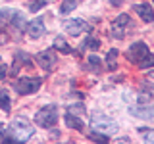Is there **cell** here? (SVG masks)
Wrapping results in <instances>:
<instances>
[{"instance_id":"cell-16","label":"cell","mask_w":154,"mask_h":144,"mask_svg":"<svg viewBox=\"0 0 154 144\" xmlns=\"http://www.w3.org/2000/svg\"><path fill=\"white\" fill-rule=\"evenodd\" d=\"M75 6H77L75 0H64L60 6V14H69L71 10H75Z\"/></svg>"},{"instance_id":"cell-2","label":"cell","mask_w":154,"mask_h":144,"mask_svg":"<svg viewBox=\"0 0 154 144\" xmlns=\"http://www.w3.org/2000/svg\"><path fill=\"white\" fill-rule=\"evenodd\" d=\"M35 123L41 125V127H54V125L58 123V108L56 106H46V108L38 110V112L35 113Z\"/></svg>"},{"instance_id":"cell-23","label":"cell","mask_w":154,"mask_h":144,"mask_svg":"<svg viewBox=\"0 0 154 144\" xmlns=\"http://www.w3.org/2000/svg\"><path fill=\"white\" fill-rule=\"evenodd\" d=\"M69 112H79V113H83L85 108H83L81 104H73V106H69Z\"/></svg>"},{"instance_id":"cell-10","label":"cell","mask_w":154,"mask_h":144,"mask_svg":"<svg viewBox=\"0 0 154 144\" xmlns=\"http://www.w3.org/2000/svg\"><path fill=\"white\" fill-rule=\"evenodd\" d=\"M129 23V16L127 14H119L118 19L114 21V25H112V31H114V35L116 37H123V29L125 25Z\"/></svg>"},{"instance_id":"cell-26","label":"cell","mask_w":154,"mask_h":144,"mask_svg":"<svg viewBox=\"0 0 154 144\" xmlns=\"http://www.w3.org/2000/svg\"><path fill=\"white\" fill-rule=\"evenodd\" d=\"M6 40H8V37H6V35H0V44H4Z\"/></svg>"},{"instance_id":"cell-19","label":"cell","mask_w":154,"mask_h":144,"mask_svg":"<svg viewBox=\"0 0 154 144\" xmlns=\"http://www.w3.org/2000/svg\"><path fill=\"white\" fill-rule=\"evenodd\" d=\"M116 58H118V50H110L106 62H110V67H116Z\"/></svg>"},{"instance_id":"cell-22","label":"cell","mask_w":154,"mask_h":144,"mask_svg":"<svg viewBox=\"0 0 154 144\" xmlns=\"http://www.w3.org/2000/svg\"><path fill=\"white\" fill-rule=\"evenodd\" d=\"M144 133V140L146 142H154V131H143Z\"/></svg>"},{"instance_id":"cell-15","label":"cell","mask_w":154,"mask_h":144,"mask_svg":"<svg viewBox=\"0 0 154 144\" xmlns=\"http://www.w3.org/2000/svg\"><path fill=\"white\" fill-rule=\"evenodd\" d=\"M10 98H8V94H6V90H0V110L2 112H10Z\"/></svg>"},{"instance_id":"cell-4","label":"cell","mask_w":154,"mask_h":144,"mask_svg":"<svg viewBox=\"0 0 154 144\" xmlns=\"http://www.w3.org/2000/svg\"><path fill=\"white\" fill-rule=\"evenodd\" d=\"M42 81L38 79V77H21V79H17L16 83V90L19 94L27 96V94H33L38 90V86H41Z\"/></svg>"},{"instance_id":"cell-12","label":"cell","mask_w":154,"mask_h":144,"mask_svg":"<svg viewBox=\"0 0 154 144\" xmlns=\"http://www.w3.org/2000/svg\"><path fill=\"white\" fill-rule=\"evenodd\" d=\"M16 17H17L16 10H12V8H2V10H0V27L6 25V23H10V21H14Z\"/></svg>"},{"instance_id":"cell-21","label":"cell","mask_w":154,"mask_h":144,"mask_svg":"<svg viewBox=\"0 0 154 144\" xmlns=\"http://www.w3.org/2000/svg\"><path fill=\"white\" fill-rule=\"evenodd\" d=\"M42 4H46V0H35V2L31 4V12H37V10L42 6Z\"/></svg>"},{"instance_id":"cell-14","label":"cell","mask_w":154,"mask_h":144,"mask_svg":"<svg viewBox=\"0 0 154 144\" xmlns=\"http://www.w3.org/2000/svg\"><path fill=\"white\" fill-rule=\"evenodd\" d=\"M54 48H56V50L66 52V54H71V48H69V44L66 42L64 37H56V38H54Z\"/></svg>"},{"instance_id":"cell-8","label":"cell","mask_w":154,"mask_h":144,"mask_svg":"<svg viewBox=\"0 0 154 144\" xmlns=\"http://www.w3.org/2000/svg\"><path fill=\"white\" fill-rule=\"evenodd\" d=\"M27 33L31 38H41L42 35H45V23H42L41 17L33 19L31 23H27Z\"/></svg>"},{"instance_id":"cell-6","label":"cell","mask_w":154,"mask_h":144,"mask_svg":"<svg viewBox=\"0 0 154 144\" xmlns=\"http://www.w3.org/2000/svg\"><path fill=\"white\" fill-rule=\"evenodd\" d=\"M64 25H66V31L73 37H79L81 33H85L87 29H89L87 21H83V19H67Z\"/></svg>"},{"instance_id":"cell-7","label":"cell","mask_w":154,"mask_h":144,"mask_svg":"<svg viewBox=\"0 0 154 144\" xmlns=\"http://www.w3.org/2000/svg\"><path fill=\"white\" fill-rule=\"evenodd\" d=\"M37 62L45 71H50L52 67L56 65V56H54L52 50H45V52H38L37 54Z\"/></svg>"},{"instance_id":"cell-27","label":"cell","mask_w":154,"mask_h":144,"mask_svg":"<svg viewBox=\"0 0 154 144\" xmlns=\"http://www.w3.org/2000/svg\"><path fill=\"white\" fill-rule=\"evenodd\" d=\"M0 64H2V60H0Z\"/></svg>"},{"instance_id":"cell-24","label":"cell","mask_w":154,"mask_h":144,"mask_svg":"<svg viewBox=\"0 0 154 144\" xmlns=\"http://www.w3.org/2000/svg\"><path fill=\"white\" fill-rule=\"evenodd\" d=\"M6 71H8V67L6 65H4V64H0V79H4V77H6L8 73H6Z\"/></svg>"},{"instance_id":"cell-20","label":"cell","mask_w":154,"mask_h":144,"mask_svg":"<svg viewBox=\"0 0 154 144\" xmlns=\"http://www.w3.org/2000/svg\"><path fill=\"white\" fill-rule=\"evenodd\" d=\"M87 46H89V48H91V50H98V46H100V42H98V40H96V38H93V37H91V38H87Z\"/></svg>"},{"instance_id":"cell-1","label":"cell","mask_w":154,"mask_h":144,"mask_svg":"<svg viewBox=\"0 0 154 144\" xmlns=\"http://www.w3.org/2000/svg\"><path fill=\"white\" fill-rule=\"evenodd\" d=\"M10 134H12V140L25 142L35 134V129H33V125L29 123L25 117H16L10 123Z\"/></svg>"},{"instance_id":"cell-9","label":"cell","mask_w":154,"mask_h":144,"mask_svg":"<svg viewBox=\"0 0 154 144\" xmlns=\"http://www.w3.org/2000/svg\"><path fill=\"white\" fill-rule=\"evenodd\" d=\"M135 12L139 14V17L143 19V21H146V23H150V21H154V10L150 8V4H137L135 6Z\"/></svg>"},{"instance_id":"cell-5","label":"cell","mask_w":154,"mask_h":144,"mask_svg":"<svg viewBox=\"0 0 154 144\" xmlns=\"http://www.w3.org/2000/svg\"><path fill=\"white\" fill-rule=\"evenodd\" d=\"M150 52H148V46L144 44V42H135V44L129 46V50H127V60L129 62H133V64H139V62H143L144 58H146Z\"/></svg>"},{"instance_id":"cell-25","label":"cell","mask_w":154,"mask_h":144,"mask_svg":"<svg viewBox=\"0 0 154 144\" xmlns=\"http://www.w3.org/2000/svg\"><path fill=\"white\" fill-rule=\"evenodd\" d=\"M89 62H91L93 65H98V64H100V60H98L96 56H89Z\"/></svg>"},{"instance_id":"cell-18","label":"cell","mask_w":154,"mask_h":144,"mask_svg":"<svg viewBox=\"0 0 154 144\" xmlns=\"http://www.w3.org/2000/svg\"><path fill=\"white\" fill-rule=\"evenodd\" d=\"M89 140H94V142H108V136L106 134H102V133H91L89 134Z\"/></svg>"},{"instance_id":"cell-11","label":"cell","mask_w":154,"mask_h":144,"mask_svg":"<svg viewBox=\"0 0 154 144\" xmlns=\"http://www.w3.org/2000/svg\"><path fill=\"white\" fill-rule=\"evenodd\" d=\"M129 112L143 119H154V106H150V108H131Z\"/></svg>"},{"instance_id":"cell-17","label":"cell","mask_w":154,"mask_h":144,"mask_svg":"<svg viewBox=\"0 0 154 144\" xmlns=\"http://www.w3.org/2000/svg\"><path fill=\"white\" fill-rule=\"evenodd\" d=\"M137 65L141 67V69H148V67H154V56H152V54H148L143 62H139Z\"/></svg>"},{"instance_id":"cell-13","label":"cell","mask_w":154,"mask_h":144,"mask_svg":"<svg viewBox=\"0 0 154 144\" xmlns=\"http://www.w3.org/2000/svg\"><path fill=\"white\" fill-rule=\"evenodd\" d=\"M66 125L69 129H75V131H81V129H83V121H81L79 117H75L73 113H66Z\"/></svg>"},{"instance_id":"cell-3","label":"cell","mask_w":154,"mask_h":144,"mask_svg":"<svg viewBox=\"0 0 154 144\" xmlns=\"http://www.w3.org/2000/svg\"><path fill=\"white\" fill-rule=\"evenodd\" d=\"M91 127H93V131L102 133L106 136H110L112 133L118 131V123L108 119L106 115H94V117H91Z\"/></svg>"}]
</instances>
